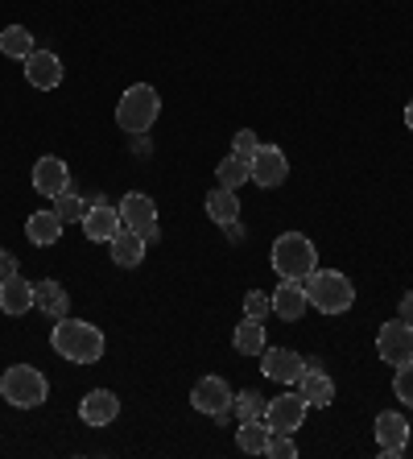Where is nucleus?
Returning a JSON list of instances; mask_svg holds the SVG:
<instances>
[{
    "label": "nucleus",
    "instance_id": "9",
    "mask_svg": "<svg viewBox=\"0 0 413 459\" xmlns=\"http://www.w3.org/2000/svg\"><path fill=\"white\" fill-rule=\"evenodd\" d=\"M232 397L236 394L228 389L223 377H202V381H194V389H191V406L207 418H223L232 410Z\"/></svg>",
    "mask_w": 413,
    "mask_h": 459
},
{
    "label": "nucleus",
    "instance_id": "26",
    "mask_svg": "<svg viewBox=\"0 0 413 459\" xmlns=\"http://www.w3.org/2000/svg\"><path fill=\"white\" fill-rule=\"evenodd\" d=\"M38 50V46H33V33L25 30V25H4V30H0V54H9V58H30V54Z\"/></svg>",
    "mask_w": 413,
    "mask_h": 459
},
{
    "label": "nucleus",
    "instance_id": "35",
    "mask_svg": "<svg viewBox=\"0 0 413 459\" xmlns=\"http://www.w3.org/2000/svg\"><path fill=\"white\" fill-rule=\"evenodd\" d=\"M397 319H405V323H413V290L405 294L401 302H397Z\"/></svg>",
    "mask_w": 413,
    "mask_h": 459
},
{
    "label": "nucleus",
    "instance_id": "22",
    "mask_svg": "<svg viewBox=\"0 0 413 459\" xmlns=\"http://www.w3.org/2000/svg\"><path fill=\"white\" fill-rule=\"evenodd\" d=\"M409 422H405V414H397V410H384V414H376V443L381 447H409Z\"/></svg>",
    "mask_w": 413,
    "mask_h": 459
},
{
    "label": "nucleus",
    "instance_id": "20",
    "mask_svg": "<svg viewBox=\"0 0 413 459\" xmlns=\"http://www.w3.org/2000/svg\"><path fill=\"white\" fill-rule=\"evenodd\" d=\"M33 307L42 310V315H50V319H63L66 310H71V299H66V286L54 278H42L38 286H33Z\"/></svg>",
    "mask_w": 413,
    "mask_h": 459
},
{
    "label": "nucleus",
    "instance_id": "11",
    "mask_svg": "<svg viewBox=\"0 0 413 459\" xmlns=\"http://www.w3.org/2000/svg\"><path fill=\"white\" fill-rule=\"evenodd\" d=\"M261 373L277 385H297V377L306 373V360L294 348H265L261 352Z\"/></svg>",
    "mask_w": 413,
    "mask_h": 459
},
{
    "label": "nucleus",
    "instance_id": "32",
    "mask_svg": "<svg viewBox=\"0 0 413 459\" xmlns=\"http://www.w3.org/2000/svg\"><path fill=\"white\" fill-rule=\"evenodd\" d=\"M392 394H397L405 406L413 410V360H409V364H397V377H392Z\"/></svg>",
    "mask_w": 413,
    "mask_h": 459
},
{
    "label": "nucleus",
    "instance_id": "24",
    "mask_svg": "<svg viewBox=\"0 0 413 459\" xmlns=\"http://www.w3.org/2000/svg\"><path fill=\"white\" fill-rule=\"evenodd\" d=\"M265 443H269L265 418H244L240 430H236V447H240L244 455H265Z\"/></svg>",
    "mask_w": 413,
    "mask_h": 459
},
{
    "label": "nucleus",
    "instance_id": "30",
    "mask_svg": "<svg viewBox=\"0 0 413 459\" xmlns=\"http://www.w3.org/2000/svg\"><path fill=\"white\" fill-rule=\"evenodd\" d=\"M244 315L265 323L269 315H273V299H269L265 290H248V294H244Z\"/></svg>",
    "mask_w": 413,
    "mask_h": 459
},
{
    "label": "nucleus",
    "instance_id": "18",
    "mask_svg": "<svg viewBox=\"0 0 413 459\" xmlns=\"http://www.w3.org/2000/svg\"><path fill=\"white\" fill-rule=\"evenodd\" d=\"M108 248H112V261H116L120 269H137L141 261H145V236L133 232V228H120L112 240H108Z\"/></svg>",
    "mask_w": 413,
    "mask_h": 459
},
{
    "label": "nucleus",
    "instance_id": "16",
    "mask_svg": "<svg viewBox=\"0 0 413 459\" xmlns=\"http://www.w3.org/2000/svg\"><path fill=\"white\" fill-rule=\"evenodd\" d=\"M269 299H273V315L277 319H286V323H297L302 315H306V307H310L306 281H289V278H281V286H277Z\"/></svg>",
    "mask_w": 413,
    "mask_h": 459
},
{
    "label": "nucleus",
    "instance_id": "8",
    "mask_svg": "<svg viewBox=\"0 0 413 459\" xmlns=\"http://www.w3.org/2000/svg\"><path fill=\"white\" fill-rule=\"evenodd\" d=\"M120 220H125V228H133V232L145 236V245L158 240V204H153L149 195L128 191L125 199H120Z\"/></svg>",
    "mask_w": 413,
    "mask_h": 459
},
{
    "label": "nucleus",
    "instance_id": "28",
    "mask_svg": "<svg viewBox=\"0 0 413 459\" xmlns=\"http://www.w3.org/2000/svg\"><path fill=\"white\" fill-rule=\"evenodd\" d=\"M54 212L63 215V224H83L87 204L74 191H63V195H54Z\"/></svg>",
    "mask_w": 413,
    "mask_h": 459
},
{
    "label": "nucleus",
    "instance_id": "12",
    "mask_svg": "<svg viewBox=\"0 0 413 459\" xmlns=\"http://www.w3.org/2000/svg\"><path fill=\"white\" fill-rule=\"evenodd\" d=\"M120 228H125V220H120V207H112L108 199H96V204L87 207V215H83V236H87V240L108 245V240H112Z\"/></svg>",
    "mask_w": 413,
    "mask_h": 459
},
{
    "label": "nucleus",
    "instance_id": "5",
    "mask_svg": "<svg viewBox=\"0 0 413 459\" xmlns=\"http://www.w3.org/2000/svg\"><path fill=\"white\" fill-rule=\"evenodd\" d=\"M158 112H161L158 87L133 83L125 96H120V104H116V125L125 128V133H149L153 120H158Z\"/></svg>",
    "mask_w": 413,
    "mask_h": 459
},
{
    "label": "nucleus",
    "instance_id": "15",
    "mask_svg": "<svg viewBox=\"0 0 413 459\" xmlns=\"http://www.w3.org/2000/svg\"><path fill=\"white\" fill-rule=\"evenodd\" d=\"M79 418L87 427H112L120 418V397L112 389H91V394L79 402Z\"/></svg>",
    "mask_w": 413,
    "mask_h": 459
},
{
    "label": "nucleus",
    "instance_id": "25",
    "mask_svg": "<svg viewBox=\"0 0 413 459\" xmlns=\"http://www.w3.org/2000/svg\"><path fill=\"white\" fill-rule=\"evenodd\" d=\"M232 348L240 356H261V352H265V323L244 315V323L236 327V335H232Z\"/></svg>",
    "mask_w": 413,
    "mask_h": 459
},
{
    "label": "nucleus",
    "instance_id": "29",
    "mask_svg": "<svg viewBox=\"0 0 413 459\" xmlns=\"http://www.w3.org/2000/svg\"><path fill=\"white\" fill-rule=\"evenodd\" d=\"M232 410H236V418H265V397L256 394V389H244V394H236L232 397Z\"/></svg>",
    "mask_w": 413,
    "mask_h": 459
},
{
    "label": "nucleus",
    "instance_id": "14",
    "mask_svg": "<svg viewBox=\"0 0 413 459\" xmlns=\"http://www.w3.org/2000/svg\"><path fill=\"white\" fill-rule=\"evenodd\" d=\"M25 79H30V87H38V91H54V87L63 83V58L54 50H33L30 58H25Z\"/></svg>",
    "mask_w": 413,
    "mask_h": 459
},
{
    "label": "nucleus",
    "instance_id": "2",
    "mask_svg": "<svg viewBox=\"0 0 413 459\" xmlns=\"http://www.w3.org/2000/svg\"><path fill=\"white\" fill-rule=\"evenodd\" d=\"M306 299L323 315H348L356 307V286H351V278H343L340 269H314L306 278Z\"/></svg>",
    "mask_w": 413,
    "mask_h": 459
},
{
    "label": "nucleus",
    "instance_id": "17",
    "mask_svg": "<svg viewBox=\"0 0 413 459\" xmlns=\"http://www.w3.org/2000/svg\"><path fill=\"white\" fill-rule=\"evenodd\" d=\"M297 394L306 397L310 410H327L335 402V381H331L323 368H306V373L297 377Z\"/></svg>",
    "mask_w": 413,
    "mask_h": 459
},
{
    "label": "nucleus",
    "instance_id": "23",
    "mask_svg": "<svg viewBox=\"0 0 413 459\" xmlns=\"http://www.w3.org/2000/svg\"><path fill=\"white\" fill-rule=\"evenodd\" d=\"M207 215H211L219 228L236 224L240 220V191H228V186H215L211 195H207Z\"/></svg>",
    "mask_w": 413,
    "mask_h": 459
},
{
    "label": "nucleus",
    "instance_id": "3",
    "mask_svg": "<svg viewBox=\"0 0 413 459\" xmlns=\"http://www.w3.org/2000/svg\"><path fill=\"white\" fill-rule=\"evenodd\" d=\"M269 261H273V269L281 273V278L306 281L310 273L318 269V248L310 245L302 232H281L273 240V253H269Z\"/></svg>",
    "mask_w": 413,
    "mask_h": 459
},
{
    "label": "nucleus",
    "instance_id": "21",
    "mask_svg": "<svg viewBox=\"0 0 413 459\" xmlns=\"http://www.w3.org/2000/svg\"><path fill=\"white\" fill-rule=\"evenodd\" d=\"M25 236H30L38 248L58 245V236H63V215L58 212H33L30 220H25Z\"/></svg>",
    "mask_w": 413,
    "mask_h": 459
},
{
    "label": "nucleus",
    "instance_id": "27",
    "mask_svg": "<svg viewBox=\"0 0 413 459\" xmlns=\"http://www.w3.org/2000/svg\"><path fill=\"white\" fill-rule=\"evenodd\" d=\"M215 182H219V186H228V191H240L244 182H253V170H248V161H244V158L228 153V158L215 166Z\"/></svg>",
    "mask_w": 413,
    "mask_h": 459
},
{
    "label": "nucleus",
    "instance_id": "31",
    "mask_svg": "<svg viewBox=\"0 0 413 459\" xmlns=\"http://www.w3.org/2000/svg\"><path fill=\"white\" fill-rule=\"evenodd\" d=\"M265 455H269V459H297V443H294V435H281V430H269Z\"/></svg>",
    "mask_w": 413,
    "mask_h": 459
},
{
    "label": "nucleus",
    "instance_id": "33",
    "mask_svg": "<svg viewBox=\"0 0 413 459\" xmlns=\"http://www.w3.org/2000/svg\"><path fill=\"white\" fill-rule=\"evenodd\" d=\"M261 150V141H256V133L253 128H240V133H236L232 137V153L236 158H244V161H253V153Z\"/></svg>",
    "mask_w": 413,
    "mask_h": 459
},
{
    "label": "nucleus",
    "instance_id": "34",
    "mask_svg": "<svg viewBox=\"0 0 413 459\" xmlns=\"http://www.w3.org/2000/svg\"><path fill=\"white\" fill-rule=\"evenodd\" d=\"M13 273H17V256H13V253H4V248H0V281H4V278H13Z\"/></svg>",
    "mask_w": 413,
    "mask_h": 459
},
{
    "label": "nucleus",
    "instance_id": "6",
    "mask_svg": "<svg viewBox=\"0 0 413 459\" xmlns=\"http://www.w3.org/2000/svg\"><path fill=\"white\" fill-rule=\"evenodd\" d=\"M376 356H381L384 364H409L413 360V323L405 319H389L376 332Z\"/></svg>",
    "mask_w": 413,
    "mask_h": 459
},
{
    "label": "nucleus",
    "instance_id": "36",
    "mask_svg": "<svg viewBox=\"0 0 413 459\" xmlns=\"http://www.w3.org/2000/svg\"><path fill=\"white\" fill-rule=\"evenodd\" d=\"M405 447H381V459H401Z\"/></svg>",
    "mask_w": 413,
    "mask_h": 459
},
{
    "label": "nucleus",
    "instance_id": "7",
    "mask_svg": "<svg viewBox=\"0 0 413 459\" xmlns=\"http://www.w3.org/2000/svg\"><path fill=\"white\" fill-rule=\"evenodd\" d=\"M306 397L302 394H277L265 402V422L269 430H281V435H294V430H302V422H306Z\"/></svg>",
    "mask_w": 413,
    "mask_h": 459
},
{
    "label": "nucleus",
    "instance_id": "13",
    "mask_svg": "<svg viewBox=\"0 0 413 459\" xmlns=\"http://www.w3.org/2000/svg\"><path fill=\"white\" fill-rule=\"evenodd\" d=\"M33 191L46 195V199L71 191V170H66V161L54 158V153H46V158L33 161Z\"/></svg>",
    "mask_w": 413,
    "mask_h": 459
},
{
    "label": "nucleus",
    "instance_id": "10",
    "mask_svg": "<svg viewBox=\"0 0 413 459\" xmlns=\"http://www.w3.org/2000/svg\"><path fill=\"white\" fill-rule=\"evenodd\" d=\"M248 170H253L256 186L273 191V186H281V182L289 178V161H286V153L277 150V145H261V150L253 153V161H248Z\"/></svg>",
    "mask_w": 413,
    "mask_h": 459
},
{
    "label": "nucleus",
    "instance_id": "19",
    "mask_svg": "<svg viewBox=\"0 0 413 459\" xmlns=\"http://www.w3.org/2000/svg\"><path fill=\"white\" fill-rule=\"evenodd\" d=\"M0 310H4L9 319L33 310V281H25L22 273H13V278L0 281Z\"/></svg>",
    "mask_w": 413,
    "mask_h": 459
},
{
    "label": "nucleus",
    "instance_id": "1",
    "mask_svg": "<svg viewBox=\"0 0 413 459\" xmlns=\"http://www.w3.org/2000/svg\"><path fill=\"white\" fill-rule=\"evenodd\" d=\"M50 348L71 364H99L104 352H108V340H104V332H99L96 323L63 315V319H54Z\"/></svg>",
    "mask_w": 413,
    "mask_h": 459
},
{
    "label": "nucleus",
    "instance_id": "4",
    "mask_svg": "<svg viewBox=\"0 0 413 459\" xmlns=\"http://www.w3.org/2000/svg\"><path fill=\"white\" fill-rule=\"evenodd\" d=\"M0 397L17 410H33L50 397V381L33 364H9V373L0 377Z\"/></svg>",
    "mask_w": 413,
    "mask_h": 459
},
{
    "label": "nucleus",
    "instance_id": "37",
    "mask_svg": "<svg viewBox=\"0 0 413 459\" xmlns=\"http://www.w3.org/2000/svg\"><path fill=\"white\" fill-rule=\"evenodd\" d=\"M405 128H409V133H413V100H409V104H405Z\"/></svg>",
    "mask_w": 413,
    "mask_h": 459
}]
</instances>
